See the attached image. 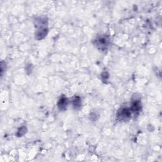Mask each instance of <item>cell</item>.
<instances>
[{"mask_svg": "<svg viewBox=\"0 0 162 162\" xmlns=\"http://www.w3.org/2000/svg\"><path fill=\"white\" fill-rule=\"evenodd\" d=\"M46 23H47V21L45 19L39 17L35 19V25L36 27H39V29L35 33V38L37 39H42L46 36L48 33V28L46 25Z\"/></svg>", "mask_w": 162, "mask_h": 162, "instance_id": "6da1fadb", "label": "cell"}, {"mask_svg": "<svg viewBox=\"0 0 162 162\" xmlns=\"http://www.w3.org/2000/svg\"><path fill=\"white\" fill-rule=\"evenodd\" d=\"M94 42L96 46L97 47L98 49L101 51H105L108 47L110 39L108 36L102 35L96 38V39L94 41Z\"/></svg>", "mask_w": 162, "mask_h": 162, "instance_id": "7a4b0ae2", "label": "cell"}, {"mask_svg": "<svg viewBox=\"0 0 162 162\" xmlns=\"http://www.w3.org/2000/svg\"><path fill=\"white\" fill-rule=\"evenodd\" d=\"M132 112L130 109L128 108H120L117 112L116 117L119 120H127L131 116Z\"/></svg>", "mask_w": 162, "mask_h": 162, "instance_id": "3957f363", "label": "cell"}, {"mask_svg": "<svg viewBox=\"0 0 162 162\" xmlns=\"http://www.w3.org/2000/svg\"><path fill=\"white\" fill-rule=\"evenodd\" d=\"M142 108V105L141 103V101L139 100H136L132 101L131 104V112H133L134 113H136L141 111Z\"/></svg>", "mask_w": 162, "mask_h": 162, "instance_id": "277c9868", "label": "cell"}, {"mask_svg": "<svg viewBox=\"0 0 162 162\" xmlns=\"http://www.w3.org/2000/svg\"><path fill=\"white\" fill-rule=\"evenodd\" d=\"M69 103V101L67 98H65L64 96H62V98H60V99L59 100L58 102V106L60 110H65L66 108L67 107Z\"/></svg>", "mask_w": 162, "mask_h": 162, "instance_id": "5b68a950", "label": "cell"}, {"mask_svg": "<svg viewBox=\"0 0 162 162\" xmlns=\"http://www.w3.org/2000/svg\"><path fill=\"white\" fill-rule=\"evenodd\" d=\"M73 105L74 106V108H80V105H81V100L80 98L78 96H76L74 98V99L73 100Z\"/></svg>", "mask_w": 162, "mask_h": 162, "instance_id": "8992f818", "label": "cell"}, {"mask_svg": "<svg viewBox=\"0 0 162 162\" xmlns=\"http://www.w3.org/2000/svg\"><path fill=\"white\" fill-rule=\"evenodd\" d=\"M26 131H27V129H26V127H22V128H20V129L18 131L17 134V136L18 137H21V136H24V135L26 133Z\"/></svg>", "mask_w": 162, "mask_h": 162, "instance_id": "52a82bcc", "label": "cell"}, {"mask_svg": "<svg viewBox=\"0 0 162 162\" xmlns=\"http://www.w3.org/2000/svg\"><path fill=\"white\" fill-rule=\"evenodd\" d=\"M108 76H109V75H108V73H107V72H103V73H102V78L103 79H108Z\"/></svg>", "mask_w": 162, "mask_h": 162, "instance_id": "ba28073f", "label": "cell"}]
</instances>
